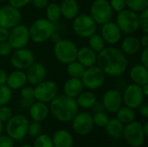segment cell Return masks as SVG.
Returning a JSON list of instances; mask_svg holds the SVG:
<instances>
[{
	"label": "cell",
	"instance_id": "obj_1",
	"mask_svg": "<svg viewBox=\"0 0 148 147\" xmlns=\"http://www.w3.org/2000/svg\"><path fill=\"white\" fill-rule=\"evenodd\" d=\"M127 63L126 55L117 48L105 47L97 55V66L108 76L122 75L127 69Z\"/></svg>",
	"mask_w": 148,
	"mask_h": 147
},
{
	"label": "cell",
	"instance_id": "obj_2",
	"mask_svg": "<svg viewBox=\"0 0 148 147\" xmlns=\"http://www.w3.org/2000/svg\"><path fill=\"white\" fill-rule=\"evenodd\" d=\"M49 103V110L52 115L61 122L71 121L79 112L75 99L65 94L57 95Z\"/></svg>",
	"mask_w": 148,
	"mask_h": 147
},
{
	"label": "cell",
	"instance_id": "obj_3",
	"mask_svg": "<svg viewBox=\"0 0 148 147\" xmlns=\"http://www.w3.org/2000/svg\"><path fill=\"white\" fill-rule=\"evenodd\" d=\"M56 31V24L47 18L35 20L29 28V40L36 43H42L48 41Z\"/></svg>",
	"mask_w": 148,
	"mask_h": 147
},
{
	"label": "cell",
	"instance_id": "obj_4",
	"mask_svg": "<svg viewBox=\"0 0 148 147\" xmlns=\"http://www.w3.org/2000/svg\"><path fill=\"white\" fill-rule=\"evenodd\" d=\"M78 48L76 44L69 39H61L55 43L54 55L58 62L69 64L76 60Z\"/></svg>",
	"mask_w": 148,
	"mask_h": 147
},
{
	"label": "cell",
	"instance_id": "obj_5",
	"mask_svg": "<svg viewBox=\"0 0 148 147\" xmlns=\"http://www.w3.org/2000/svg\"><path fill=\"white\" fill-rule=\"evenodd\" d=\"M29 121L27 118L22 114L12 115V117L6 122L5 130L9 137L14 141L23 140L28 134Z\"/></svg>",
	"mask_w": 148,
	"mask_h": 147
},
{
	"label": "cell",
	"instance_id": "obj_6",
	"mask_svg": "<svg viewBox=\"0 0 148 147\" xmlns=\"http://www.w3.org/2000/svg\"><path fill=\"white\" fill-rule=\"evenodd\" d=\"M115 23L122 33L132 35L140 29L139 15L133 10L125 9L117 13Z\"/></svg>",
	"mask_w": 148,
	"mask_h": 147
},
{
	"label": "cell",
	"instance_id": "obj_7",
	"mask_svg": "<svg viewBox=\"0 0 148 147\" xmlns=\"http://www.w3.org/2000/svg\"><path fill=\"white\" fill-rule=\"evenodd\" d=\"M72 28L75 33L82 38H88L90 36L96 32L97 24L87 14H78L72 23Z\"/></svg>",
	"mask_w": 148,
	"mask_h": 147
},
{
	"label": "cell",
	"instance_id": "obj_8",
	"mask_svg": "<svg viewBox=\"0 0 148 147\" xmlns=\"http://www.w3.org/2000/svg\"><path fill=\"white\" fill-rule=\"evenodd\" d=\"M90 16L96 24H104L112 21L114 11L108 0H95L90 6Z\"/></svg>",
	"mask_w": 148,
	"mask_h": 147
},
{
	"label": "cell",
	"instance_id": "obj_9",
	"mask_svg": "<svg viewBox=\"0 0 148 147\" xmlns=\"http://www.w3.org/2000/svg\"><path fill=\"white\" fill-rule=\"evenodd\" d=\"M106 80V75L97 65L86 68L81 78L83 87L88 90H95L102 87Z\"/></svg>",
	"mask_w": 148,
	"mask_h": 147
},
{
	"label": "cell",
	"instance_id": "obj_10",
	"mask_svg": "<svg viewBox=\"0 0 148 147\" xmlns=\"http://www.w3.org/2000/svg\"><path fill=\"white\" fill-rule=\"evenodd\" d=\"M122 137L130 146L133 147H140L144 144L146 139L142 125L135 120L124 126Z\"/></svg>",
	"mask_w": 148,
	"mask_h": 147
},
{
	"label": "cell",
	"instance_id": "obj_11",
	"mask_svg": "<svg viewBox=\"0 0 148 147\" xmlns=\"http://www.w3.org/2000/svg\"><path fill=\"white\" fill-rule=\"evenodd\" d=\"M7 42L11 46L12 49H19L25 48L29 42V28L23 24H17L11 28L9 32Z\"/></svg>",
	"mask_w": 148,
	"mask_h": 147
},
{
	"label": "cell",
	"instance_id": "obj_12",
	"mask_svg": "<svg viewBox=\"0 0 148 147\" xmlns=\"http://www.w3.org/2000/svg\"><path fill=\"white\" fill-rule=\"evenodd\" d=\"M145 96L141 90V86L137 84L128 85L123 94H122V101L126 107H128L132 109H138L144 103Z\"/></svg>",
	"mask_w": 148,
	"mask_h": 147
},
{
	"label": "cell",
	"instance_id": "obj_13",
	"mask_svg": "<svg viewBox=\"0 0 148 147\" xmlns=\"http://www.w3.org/2000/svg\"><path fill=\"white\" fill-rule=\"evenodd\" d=\"M34 94L37 101L49 103L58 95L57 85L52 81L44 80L35 86Z\"/></svg>",
	"mask_w": 148,
	"mask_h": 147
},
{
	"label": "cell",
	"instance_id": "obj_14",
	"mask_svg": "<svg viewBox=\"0 0 148 147\" xmlns=\"http://www.w3.org/2000/svg\"><path fill=\"white\" fill-rule=\"evenodd\" d=\"M71 121L74 132L82 136L89 134L95 126L93 116L88 112H78Z\"/></svg>",
	"mask_w": 148,
	"mask_h": 147
},
{
	"label": "cell",
	"instance_id": "obj_15",
	"mask_svg": "<svg viewBox=\"0 0 148 147\" xmlns=\"http://www.w3.org/2000/svg\"><path fill=\"white\" fill-rule=\"evenodd\" d=\"M22 19L19 9L10 4L0 7V27L10 29L20 23Z\"/></svg>",
	"mask_w": 148,
	"mask_h": 147
},
{
	"label": "cell",
	"instance_id": "obj_16",
	"mask_svg": "<svg viewBox=\"0 0 148 147\" xmlns=\"http://www.w3.org/2000/svg\"><path fill=\"white\" fill-rule=\"evenodd\" d=\"M35 62V55L32 51L26 48L15 49L10 56L11 65L18 70H26Z\"/></svg>",
	"mask_w": 148,
	"mask_h": 147
},
{
	"label": "cell",
	"instance_id": "obj_17",
	"mask_svg": "<svg viewBox=\"0 0 148 147\" xmlns=\"http://www.w3.org/2000/svg\"><path fill=\"white\" fill-rule=\"evenodd\" d=\"M101 102L107 112L114 113L123 104L122 94L117 89H109L103 94Z\"/></svg>",
	"mask_w": 148,
	"mask_h": 147
},
{
	"label": "cell",
	"instance_id": "obj_18",
	"mask_svg": "<svg viewBox=\"0 0 148 147\" xmlns=\"http://www.w3.org/2000/svg\"><path fill=\"white\" fill-rule=\"evenodd\" d=\"M101 36L106 43L109 45H114L121 41L122 32L115 23L110 21L101 25Z\"/></svg>",
	"mask_w": 148,
	"mask_h": 147
},
{
	"label": "cell",
	"instance_id": "obj_19",
	"mask_svg": "<svg viewBox=\"0 0 148 147\" xmlns=\"http://www.w3.org/2000/svg\"><path fill=\"white\" fill-rule=\"evenodd\" d=\"M26 70L27 71L25 74L27 77V82H29L32 86H36L44 81L47 75L46 68L41 62H35Z\"/></svg>",
	"mask_w": 148,
	"mask_h": 147
},
{
	"label": "cell",
	"instance_id": "obj_20",
	"mask_svg": "<svg viewBox=\"0 0 148 147\" xmlns=\"http://www.w3.org/2000/svg\"><path fill=\"white\" fill-rule=\"evenodd\" d=\"M76 61L79 62L85 68L95 66L97 62V53L89 47H82L78 49Z\"/></svg>",
	"mask_w": 148,
	"mask_h": 147
},
{
	"label": "cell",
	"instance_id": "obj_21",
	"mask_svg": "<svg viewBox=\"0 0 148 147\" xmlns=\"http://www.w3.org/2000/svg\"><path fill=\"white\" fill-rule=\"evenodd\" d=\"M27 83V77L26 74L23 70H15L8 75L6 85L11 90L21 89L24 87Z\"/></svg>",
	"mask_w": 148,
	"mask_h": 147
},
{
	"label": "cell",
	"instance_id": "obj_22",
	"mask_svg": "<svg viewBox=\"0 0 148 147\" xmlns=\"http://www.w3.org/2000/svg\"><path fill=\"white\" fill-rule=\"evenodd\" d=\"M54 147H73L74 139L71 133L64 129H59L52 136Z\"/></svg>",
	"mask_w": 148,
	"mask_h": 147
},
{
	"label": "cell",
	"instance_id": "obj_23",
	"mask_svg": "<svg viewBox=\"0 0 148 147\" xmlns=\"http://www.w3.org/2000/svg\"><path fill=\"white\" fill-rule=\"evenodd\" d=\"M129 75L134 84L142 86L148 83L147 67L142 65L141 63L133 66L130 69Z\"/></svg>",
	"mask_w": 148,
	"mask_h": 147
},
{
	"label": "cell",
	"instance_id": "obj_24",
	"mask_svg": "<svg viewBox=\"0 0 148 147\" xmlns=\"http://www.w3.org/2000/svg\"><path fill=\"white\" fill-rule=\"evenodd\" d=\"M49 113V108L46 103L42 101L33 102L29 107V116L34 121L41 122L44 120Z\"/></svg>",
	"mask_w": 148,
	"mask_h": 147
},
{
	"label": "cell",
	"instance_id": "obj_25",
	"mask_svg": "<svg viewBox=\"0 0 148 147\" xmlns=\"http://www.w3.org/2000/svg\"><path fill=\"white\" fill-rule=\"evenodd\" d=\"M60 6L62 16L66 19H74L80 11V6L76 0H62Z\"/></svg>",
	"mask_w": 148,
	"mask_h": 147
},
{
	"label": "cell",
	"instance_id": "obj_26",
	"mask_svg": "<svg viewBox=\"0 0 148 147\" xmlns=\"http://www.w3.org/2000/svg\"><path fill=\"white\" fill-rule=\"evenodd\" d=\"M83 88L84 87L81 79L70 77L64 83L63 86L64 94L69 97L75 99L83 91Z\"/></svg>",
	"mask_w": 148,
	"mask_h": 147
},
{
	"label": "cell",
	"instance_id": "obj_27",
	"mask_svg": "<svg viewBox=\"0 0 148 147\" xmlns=\"http://www.w3.org/2000/svg\"><path fill=\"white\" fill-rule=\"evenodd\" d=\"M140 39L134 36H127L121 42V51L127 55H134L140 49Z\"/></svg>",
	"mask_w": 148,
	"mask_h": 147
},
{
	"label": "cell",
	"instance_id": "obj_28",
	"mask_svg": "<svg viewBox=\"0 0 148 147\" xmlns=\"http://www.w3.org/2000/svg\"><path fill=\"white\" fill-rule=\"evenodd\" d=\"M105 130L110 138L114 139H119L122 138L124 124L121 123L117 118L109 119L108 122L105 126Z\"/></svg>",
	"mask_w": 148,
	"mask_h": 147
},
{
	"label": "cell",
	"instance_id": "obj_29",
	"mask_svg": "<svg viewBox=\"0 0 148 147\" xmlns=\"http://www.w3.org/2000/svg\"><path fill=\"white\" fill-rule=\"evenodd\" d=\"M78 107L84 109H90L97 101L95 94L91 91H82L76 98Z\"/></svg>",
	"mask_w": 148,
	"mask_h": 147
},
{
	"label": "cell",
	"instance_id": "obj_30",
	"mask_svg": "<svg viewBox=\"0 0 148 147\" xmlns=\"http://www.w3.org/2000/svg\"><path fill=\"white\" fill-rule=\"evenodd\" d=\"M116 113V118L124 125H127L135 120V113L134 110L128 107H121Z\"/></svg>",
	"mask_w": 148,
	"mask_h": 147
},
{
	"label": "cell",
	"instance_id": "obj_31",
	"mask_svg": "<svg viewBox=\"0 0 148 147\" xmlns=\"http://www.w3.org/2000/svg\"><path fill=\"white\" fill-rule=\"evenodd\" d=\"M46 18L51 23L56 24L62 17L61 10L59 4L56 3H49L46 6Z\"/></svg>",
	"mask_w": 148,
	"mask_h": 147
},
{
	"label": "cell",
	"instance_id": "obj_32",
	"mask_svg": "<svg viewBox=\"0 0 148 147\" xmlns=\"http://www.w3.org/2000/svg\"><path fill=\"white\" fill-rule=\"evenodd\" d=\"M105 41L103 40L102 36L96 32L88 37V47L93 49L95 53L101 52L105 48Z\"/></svg>",
	"mask_w": 148,
	"mask_h": 147
},
{
	"label": "cell",
	"instance_id": "obj_33",
	"mask_svg": "<svg viewBox=\"0 0 148 147\" xmlns=\"http://www.w3.org/2000/svg\"><path fill=\"white\" fill-rule=\"evenodd\" d=\"M67 72L68 75L72 77V78H78L81 79L84 71H85V68L76 60L67 64Z\"/></svg>",
	"mask_w": 148,
	"mask_h": 147
},
{
	"label": "cell",
	"instance_id": "obj_34",
	"mask_svg": "<svg viewBox=\"0 0 148 147\" xmlns=\"http://www.w3.org/2000/svg\"><path fill=\"white\" fill-rule=\"evenodd\" d=\"M126 6L128 10L136 13L148 9V0H126Z\"/></svg>",
	"mask_w": 148,
	"mask_h": 147
},
{
	"label": "cell",
	"instance_id": "obj_35",
	"mask_svg": "<svg viewBox=\"0 0 148 147\" xmlns=\"http://www.w3.org/2000/svg\"><path fill=\"white\" fill-rule=\"evenodd\" d=\"M33 147H54L52 139L48 134H39L35 138Z\"/></svg>",
	"mask_w": 148,
	"mask_h": 147
},
{
	"label": "cell",
	"instance_id": "obj_36",
	"mask_svg": "<svg viewBox=\"0 0 148 147\" xmlns=\"http://www.w3.org/2000/svg\"><path fill=\"white\" fill-rule=\"evenodd\" d=\"M12 97V90L7 85L0 86V107L7 105Z\"/></svg>",
	"mask_w": 148,
	"mask_h": 147
},
{
	"label": "cell",
	"instance_id": "obj_37",
	"mask_svg": "<svg viewBox=\"0 0 148 147\" xmlns=\"http://www.w3.org/2000/svg\"><path fill=\"white\" fill-rule=\"evenodd\" d=\"M108 120H109V118L105 113V112H103V113H95L93 115L94 125H95V126H97L99 127H105V126L108 122Z\"/></svg>",
	"mask_w": 148,
	"mask_h": 147
},
{
	"label": "cell",
	"instance_id": "obj_38",
	"mask_svg": "<svg viewBox=\"0 0 148 147\" xmlns=\"http://www.w3.org/2000/svg\"><path fill=\"white\" fill-rule=\"evenodd\" d=\"M139 15V23L140 29L144 34H148V9L140 12Z\"/></svg>",
	"mask_w": 148,
	"mask_h": 147
},
{
	"label": "cell",
	"instance_id": "obj_39",
	"mask_svg": "<svg viewBox=\"0 0 148 147\" xmlns=\"http://www.w3.org/2000/svg\"><path fill=\"white\" fill-rule=\"evenodd\" d=\"M41 131H42V126L40 124V122L38 121H34L31 122L30 124L29 123V127H28V133L33 137L36 138V136H38L39 134H41Z\"/></svg>",
	"mask_w": 148,
	"mask_h": 147
},
{
	"label": "cell",
	"instance_id": "obj_40",
	"mask_svg": "<svg viewBox=\"0 0 148 147\" xmlns=\"http://www.w3.org/2000/svg\"><path fill=\"white\" fill-rule=\"evenodd\" d=\"M13 115L12 110L7 105L0 107V121L2 123L7 122Z\"/></svg>",
	"mask_w": 148,
	"mask_h": 147
},
{
	"label": "cell",
	"instance_id": "obj_41",
	"mask_svg": "<svg viewBox=\"0 0 148 147\" xmlns=\"http://www.w3.org/2000/svg\"><path fill=\"white\" fill-rule=\"evenodd\" d=\"M20 96L21 99L23 100H33L35 99V94H34V88L31 87H23L20 89Z\"/></svg>",
	"mask_w": 148,
	"mask_h": 147
},
{
	"label": "cell",
	"instance_id": "obj_42",
	"mask_svg": "<svg viewBox=\"0 0 148 147\" xmlns=\"http://www.w3.org/2000/svg\"><path fill=\"white\" fill-rule=\"evenodd\" d=\"M109 4L113 10V11L118 13L127 8L126 0H109Z\"/></svg>",
	"mask_w": 148,
	"mask_h": 147
},
{
	"label": "cell",
	"instance_id": "obj_43",
	"mask_svg": "<svg viewBox=\"0 0 148 147\" xmlns=\"http://www.w3.org/2000/svg\"><path fill=\"white\" fill-rule=\"evenodd\" d=\"M12 52V48L10 45V43L6 42H0V56L5 57L10 55Z\"/></svg>",
	"mask_w": 148,
	"mask_h": 147
},
{
	"label": "cell",
	"instance_id": "obj_44",
	"mask_svg": "<svg viewBox=\"0 0 148 147\" xmlns=\"http://www.w3.org/2000/svg\"><path fill=\"white\" fill-rule=\"evenodd\" d=\"M0 147H14V140L8 135H0Z\"/></svg>",
	"mask_w": 148,
	"mask_h": 147
},
{
	"label": "cell",
	"instance_id": "obj_45",
	"mask_svg": "<svg viewBox=\"0 0 148 147\" xmlns=\"http://www.w3.org/2000/svg\"><path fill=\"white\" fill-rule=\"evenodd\" d=\"M9 4L16 8V9H21L26 6L30 3L31 0H8Z\"/></svg>",
	"mask_w": 148,
	"mask_h": 147
},
{
	"label": "cell",
	"instance_id": "obj_46",
	"mask_svg": "<svg viewBox=\"0 0 148 147\" xmlns=\"http://www.w3.org/2000/svg\"><path fill=\"white\" fill-rule=\"evenodd\" d=\"M30 3L35 8L38 10L44 9L48 5V0H31Z\"/></svg>",
	"mask_w": 148,
	"mask_h": 147
},
{
	"label": "cell",
	"instance_id": "obj_47",
	"mask_svg": "<svg viewBox=\"0 0 148 147\" xmlns=\"http://www.w3.org/2000/svg\"><path fill=\"white\" fill-rule=\"evenodd\" d=\"M140 62L141 64L148 67V48L143 49V50L141 51V55H140Z\"/></svg>",
	"mask_w": 148,
	"mask_h": 147
},
{
	"label": "cell",
	"instance_id": "obj_48",
	"mask_svg": "<svg viewBox=\"0 0 148 147\" xmlns=\"http://www.w3.org/2000/svg\"><path fill=\"white\" fill-rule=\"evenodd\" d=\"M9 32L10 29L0 27V42H6L9 37Z\"/></svg>",
	"mask_w": 148,
	"mask_h": 147
},
{
	"label": "cell",
	"instance_id": "obj_49",
	"mask_svg": "<svg viewBox=\"0 0 148 147\" xmlns=\"http://www.w3.org/2000/svg\"><path fill=\"white\" fill-rule=\"evenodd\" d=\"M91 109L94 111L95 113H103V112L106 111L105 110V107H104V106L102 104V102H98V101H96L95 103V105L91 107Z\"/></svg>",
	"mask_w": 148,
	"mask_h": 147
},
{
	"label": "cell",
	"instance_id": "obj_50",
	"mask_svg": "<svg viewBox=\"0 0 148 147\" xmlns=\"http://www.w3.org/2000/svg\"><path fill=\"white\" fill-rule=\"evenodd\" d=\"M140 113L144 117V118H148V104L147 103H143L139 108Z\"/></svg>",
	"mask_w": 148,
	"mask_h": 147
},
{
	"label": "cell",
	"instance_id": "obj_51",
	"mask_svg": "<svg viewBox=\"0 0 148 147\" xmlns=\"http://www.w3.org/2000/svg\"><path fill=\"white\" fill-rule=\"evenodd\" d=\"M7 77H8V74L6 73V71L3 69H0V86L6 85Z\"/></svg>",
	"mask_w": 148,
	"mask_h": 147
},
{
	"label": "cell",
	"instance_id": "obj_52",
	"mask_svg": "<svg viewBox=\"0 0 148 147\" xmlns=\"http://www.w3.org/2000/svg\"><path fill=\"white\" fill-rule=\"evenodd\" d=\"M140 46L145 49L148 48V34H144L141 38L140 39Z\"/></svg>",
	"mask_w": 148,
	"mask_h": 147
},
{
	"label": "cell",
	"instance_id": "obj_53",
	"mask_svg": "<svg viewBox=\"0 0 148 147\" xmlns=\"http://www.w3.org/2000/svg\"><path fill=\"white\" fill-rule=\"evenodd\" d=\"M21 106L24 108H29V107L33 104V100H23L21 99Z\"/></svg>",
	"mask_w": 148,
	"mask_h": 147
},
{
	"label": "cell",
	"instance_id": "obj_54",
	"mask_svg": "<svg viewBox=\"0 0 148 147\" xmlns=\"http://www.w3.org/2000/svg\"><path fill=\"white\" fill-rule=\"evenodd\" d=\"M49 39H51V41H52L54 43H56V42H57L59 40H61L62 38H61L60 34L55 31V32L51 35V36H50V38H49Z\"/></svg>",
	"mask_w": 148,
	"mask_h": 147
},
{
	"label": "cell",
	"instance_id": "obj_55",
	"mask_svg": "<svg viewBox=\"0 0 148 147\" xmlns=\"http://www.w3.org/2000/svg\"><path fill=\"white\" fill-rule=\"evenodd\" d=\"M141 90H142L143 94H144V96H145V97L148 96V83H147V84H144V85H142V86H141Z\"/></svg>",
	"mask_w": 148,
	"mask_h": 147
},
{
	"label": "cell",
	"instance_id": "obj_56",
	"mask_svg": "<svg viewBox=\"0 0 148 147\" xmlns=\"http://www.w3.org/2000/svg\"><path fill=\"white\" fill-rule=\"evenodd\" d=\"M142 129H143V133L146 135V137L148 135V122H146L143 126H142Z\"/></svg>",
	"mask_w": 148,
	"mask_h": 147
},
{
	"label": "cell",
	"instance_id": "obj_57",
	"mask_svg": "<svg viewBox=\"0 0 148 147\" xmlns=\"http://www.w3.org/2000/svg\"><path fill=\"white\" fill-rule=\"evenodd\" d=\"M3 123L0 121V135H1V133H3Z\"/></svg>",
	"mask_w": 148,
	"mask_h": 147
},
{
	"label": "cell",
	"instance_id": "obj_58",
	"mask_svg": "<svg viewBox=\"0 0 148 147\" xmlns=\"http://www.w3.org/2000/svg\"><path fill=\"white\" fill-rule=\"evenodd\" d=\"M20 147H33V146H29V145H23V146H21Z\"/></svg>",
	"mask_w": 148,
	"mask_h": 147
},
{
	"label": "cell",
	"instance_id": "obj_59",
	"mask_svg": "<svg viewBox=\"0 0 148 147\" xmlns=\"http://www.w3.org/2000/svg\"><path fill=\"white\" fill-rule=\"evenodd\" d=\"M109 147H117V146H109Z\"/></svg>",
	"mask_w": 148,
	"mask_h": 147
},
{
	"label": "cell",
	"instance_id": "obj_60",
	"mask_svg": "<svg viewBox=\"0 0 148 147\" xmlns=\"http://www.w3.org/2000/svg\"><path fill=\"white\" fill-rule=\"evenodd\" d=\"M2 1H5V0H2Z\"/></svg>",
	"mask_w": 148,
	"mask_h": 147
},
{
	"label": "cell",
	"instance_id": "obj_61",
	"mask_svg": "<svg viewBox=\"0 0 148 147\" xmlns=\"http://www.w3.org/2000/svg\"><path fill=\"white\" fill-rule=\"evenodd\" d=\"M129 147H133V146H129Z\"/></svg>",
	"mask_w": 148,
	"mask_h": 147
}]
</instances>
